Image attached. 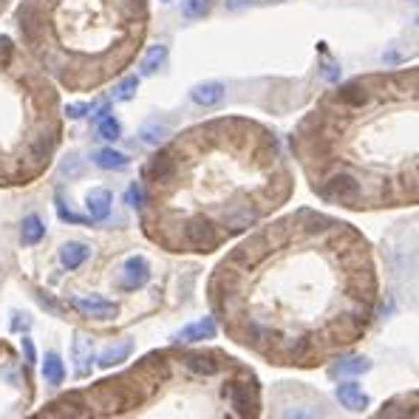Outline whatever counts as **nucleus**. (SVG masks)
Instances as JSON below:
<instances>
[{"instance_id": "f257e3e1", "label": "nucleus", "mask_w": 419, "mask_h": 419, "mask_svg": "<svg viewBox=\"0 0 419 419\" xmlns=\"http://www.w3.org/2000/svg\"><path fill=\"white\" fill-rule=\"evenodd\" d=\"M182 238L190 249H198V253H209L213 246H219V232L207 219H190L182 230Z\"/></svg>"}, {"instance_id": "f03ea898", "label": "nucleus", "mask_w": 419, "mask_h": 419, "mask_svg": "<svg viewBox=\"0 0 419 419\" xmlns=\"http://www.w3.org/2000/svg\"><path fill=\"white\" fill-rule=\"evenodd\" d=\"M320 196L329 201H354L360 196V182L351 173H334L323 187Z\"/></svg>"}, {"instance_id": "7ed1b4c3", "label": "nucleus", "mask_w": 419, "mask_h": 419, "mask_svg": "<svg viewBox=\"0 0 419 419\" xmlns=\"http://www.w3.org/2000/svg\"><path fill=\"white\" fill-rule=\"evenodd\" d=\"M71 306L79 312V315H86L91 320H111L116 315V303L108 301V298H100V295H91V298H74Z\"/></svg>"}, {"instance_id": "20e7f679", "label": "nucleus", "mask_w": 419, "mask_h": 419, "mask_svg": "<svg viewBox=\"0 0 419 419\" xmlns=\"http://www.w3.org/2000/svg\"><path fill=\"white\" fill-rule=\"evenodd\" d=\"M122 275H125V283H122V286L128 289V292H134V289H139V286L148 283V278H150V264H148L142 255H134V258L125 261Z\"/></svg>"}, {"instance_id": "39448f33", "label": "nucleus", "mask_w": 419, "mask_h": 419, "mask_svg": "<svg viewBox=\"0 0 419 419\" xmlns=\"http://www.w3.org/2000/svg\"><path fill=\"white\" fill-rule=\"evenodd\" d=\"M216 320L213 317H204V320H196L190 326H184L179 334H173V340L176 343H198V340H209V338H216Z\"/></svg>"}, {"instance_id": "423d86ee", "label": "nucleus", "mask_w": 419, "mask_h": 419, "mask_svg": "<svg viewBox=\"0 0 419 419\" xmlns=\"http://www.w3.org/2000/svg\"><path fill=\"white\" fill-rule=\"evenodd\" d=\"M224 82H198V86L190 91V100L198 105V108H216L219 102H224Z\"/></svg>"}, {"instance_id": "0eeeda50", "label": "nucleus", "mask_w": 419, "mask_h": 419, "mask_svg": "<svg viewBox=\"0 0 419 419\" xmlns=\"http://www.w3.org/2000/svg\"><path fill=\"white\" fill-rule=\"evenodd\" d=\"M176 173V161H173V153H156L150 159V164L145 167V176L156 184H167Z\"/></svg>"}, {"instance_id": "6e6552de", "label": "nucleus", "mask_w": 419, "mask_h": 419, "mask_svg": "<svg viewBox=\"0 0 419 419\" xmlns=\"http://www.w3.org/2000/svg\"><path fill=\"white\" fill-rule=\"evenodd\" d=\"M94 368V346L86 334H74V371L77 377H88Z\"/></svg>"}, {"instance_id": "1a4fd4ad", "label": "nucleus", "mask_w": 419, "mask_h": 419, "mask_svg": "<svg viewBox=\"0 0 419 419\" xmlns=\"http://www.w3.org/2000/svg\"><path fill=\"white\" fill-rule=\"evenodd\" d=\"M88 258H91V246L82 244V241H68V244L60 246V264L65 269H77V267L86 264Z\"/></svg>"}, {"instance_id": "9d476101", "label": "nucleus", "mask_w": 419, "mask_h": 419, "mask_svg": "<svg viewBox=\"0 0 419 419\" xmlns=\"http://www.w3.org/2000/svg\"><path fill=\"white\" fill-rule=\"evenodd\" d=\"M255 219H258V216H255L249 207L235 204V207H230L227 213H224V227H227L230 232H241V230H246L249 224H253Z\"/></svg>"}, {"instance_id": "9b49d317", "label": "nucleus", "mask_w": 419, "mask_h": 419, "mask_svg": "<svg viewBox=\"0 0 419 419\" xmlns=\"http://www.w3.org/2000/svg\"><path fill=\"white\" fill-rule=\"evenodd\" d=\"M111 193L105 190V187H97V190H91L88 193V198H86V204H88V213H91V221H102V219H108V213H111Z\"/></svg>"}, {"instance_id": "f8f14e48", "label": "nucleus", "mask_w": 419, "mask_h": 419, "mask_svg": "<svg viewBox=\"0 0 419 419\" xmlns=\"http://www.w3.org/2000/svg\"><path fill=\"white\" fill-rule=\"evenodd\" d=\"M338 400H340V405H346L349 411H365V408H368V397H365V391H363L357 383H343V386L338 388Z\"/></svg>"}, {"instance_id": "ddd939ff", "label": "nucleus", "mask_w": 419, "mask_h": 419, "mask_svg": "<svg viewBox=\"0 0 419 419\" xmlns=\"http://www.w3.org/2000/svg\"><path fill=\"white\" fill-rule=\"evenodd\" d=\"M371 368L368 357H343L331 365V377H360Z\"/></svg>"}, {"instance_id": "4468645a", "label": "nucleus", "mask_w": 419, "mask_h": 419, "mask_svg": "<svg viewBox=\"0 0 419 419\" xmlns=\"http://www.w3.org/2000/svg\"><path fill=\"white\" fill-rule=\"evenodd\" d=\"M43 238H46V224H43V219H40V216H26L23 224H20V241H23L26 246H34V244H40Z\"/></svg>"}, {"instance_id": "2eb2a0df", "label": "nucleus", "mask_w": 419, "mask_h": 419, "mask_svg": "<svg viewBox=\"0 0 419 419\" xmlns=\"http://www.w3.org/2000/svg\"><path fill=\"white\" fill-rule=\"evenodd\" d=\"M94 164L102 167V171H125V167H128V156L113 148H100L94 153Z\"/></svg>"}, {"instance_id": "dca6fc26", "label": "nucleus", "mask_w": 419, "mask_h": 419, "mask_svg": "<svg viewBox=\"0 0 419 419\" xmlns=\"http://www.w3.org/2000/svg\"><path fill=\"white\" fill-rule=\"evenodd\" d=\"M131 351H134V340H122V343H116V346H108V349L100 354V365H102V368L119 365V363H125V360L131 357Z\"/></svg>"}, {"instance_id": "f3484780", "label": "nucleus", "mask_w": 419, "mask_h": 419, "mask_svg": "<svg viewBox=\"0 0 419 419\" xmlns=\"http://www.w3.org/2000/svg\"><path fill=\"white\" fill-rule=\"evenodd\" d=\"M52 413H57L60 419H82V416H86V405L77 400V394H71V397L57 400L52 405Z\"/></svg>"}, {"instance_id": "a211bd4d", "label": "nucleus", "mask_w": 419, "mask_h": 419, "mask_svg": "<svg viewBox=\"0 0 419 419\" xmlns=\"http://www.w3.org/2000/svg\"><path fill=\"white\" fill-rule=\"evenodd\" d=\"M43 377H46V383H52V386H60L65 380V365H63V360H60L57 351L46 354V360H43Z\"/></svg>"}, {"instance_id": "6ab92c4d", "label": "nucleus", "mask_w": 419, "mask_h": 419, "mask_svg": "<svg viewBox=\"0 0 419 419\" xmlns=\"http://www.w3.org/2000/svg\"><path fill=\"white\" fill-rule=\"evenodd\" d=\"M164 63H167V46H150L148 54H145V60H142V65H139V71H142V77H150Z\"/></svg>"}, {"instance_id": "aec40b11", "label": "nucleus", "mask_w": 419, "mask_h": 419, "mask_svg": "<svg viewBox=\"0 0 419 419\" xmlns=\"http://www.w3.org/2000/svg\"><path fill=\"white\" fill-rule=\"evenodd\" d=\"M338 100H340L343 105L360 108V105H365V102H368V91L360 86V82H349V86H343V88L338 91Z\"/></svg>"}, {"instance_id": "412c9836", "label": "nucleus", "mask_w": 419, "mask_h": 419, "mask_svg": "<svg viewBox=\"0 0 419 419\" xmlns=\"http://www.w3.org/2000/svg\"><path fill=\"white\" fill-rule=\"evenodd\" d=\"M167 125H161V122H148V125H142L139 128V139L145 142V145H153V148H159L164 139H167Z\"/></svg>"}, {"instance_id": "4be33fe9", "label": "nucleus", "mask_w": 419, "mask_h": 419, "mask_svg": "<svg viewBox=\"0 0 419 419\" xmlns=\"http://www.w3.org/2000/svg\"><path fill=\"white\" fill-rule=\"evenodd\" d=\"M184 365H187V371H193V374H216V371H219L216 357H209V354H190V357L184 360Z\"/></svg>"}, {"instance_id": "5701e85b", "label": "nucleus", "mask_w": 419, "mask_h": 419, "mask_svg": "<svg viewBox=\"0 0 419 419\" xmlns=\"http://www.w3.org/2000/svg\"><path fill=\"white\" fill-rule=\"evenodd\" d=\"M278 419H320V413H317V408H315V405H303V402H298V405L283 408Z\"/></svg>"}, {"instance_id": "b1692460", "label": "nucleus", "mask_w": 419, "mask_h": 419, "mask_svg": "<svg viewBox=\"0 0 419 419\" xmlns=\"http://www.w3.org/2000/svg\"><path fill=\"white\" fill-rule=\"evenodd\" d=\"M136 91H139V79H136V77H128V79H122L119 86L113 88V100H116V102H128V100L136 97Z\"/></svg>"}, {"instance_id": "393cba45", "label": "nucleus", "mask_w": 419, "mask_h": 419, "mask_svg": "<svg viewBox=\"0 0 419 419\" xmlns=\"http://www.w3.org/2000/svg\"><path fill=\"white\" fill-rule=\"evenodd\" d=\"M207 9H209V0H182V15H184L187 20L204 17Z\"/></svg>"}, {"instance_id": "a878e982", "label": "nucleus", "mask_w": 419, "mask_h": 419, "mask_svg": "<svg viewBox=\"0 0 419 419\" xmlns=\"http://www.w3.org/2000/svg\"><path fill=\"white\" fill-rule=\"evenodd\" d=\"M100 136L102 139H108V142H116L119 136H122V128H119V122L113 119V116H105V119H100Z\"/></svg>"}, {"instance_id": "bb28decb", "label": "nucleus", "mask_w": 419, "mask_h": 419, "mask_svg": "<svg viewBox=\"0 0 419 419\" xmlns=\"http://www.w3.org/2000/svg\"><path fill=\"white\" fill-rule=\"evenodd\" d=\"M57 213H60V219H63V221H68V224H82V227L94 224L91 219H82V216H77V213H74V209H68V207L63 204V198H57Z\"/></svg>"}, {"instance_id": "cd10ccee", "label": "nucleus", "mask_w": 419, "mask_h": 419, "mask_svg": "<svg viewBox=\"0 0 419 419\" xmlns=\"http://www.w3.org/2000/svg\"><path fill=\"white\" fill-rule=\"evenodd\" d=\"M125 198H128V204H131V207H136V209H142V207H145V190H142L136 182L128 187V196H125Z\"/></svg>"}, {"instance_id": "c85d7f7f", "label": "nucleus", "mask_w": 419, "mask_h": 419, "mask_svg": "<svg viewBox=\"0 0 419 419\" xmlns=\"http://www.w3.org/2000/svg\"><path fill=\"white\" fill-rule=\"evenodd\" d=\"M63 173H65V176H77V173H79V159H77V156H68V159L63 161Z\"/></svg>"}, {"instance_id": "c756f323", "label": "nucleus", "mask_w": 419, "mask_h": 419, "mask_svg": "<svg viewBox=\"0 0 419 419\" xmlns=\"http://www.w3.org/2000/svg\"><path fill=\"white\" fill-rule=\"evenodd\" d=\"M88 111H94V108H91V105H68V111H65V113H68L71 119H79V116H86Z\"/></svg>"}, {"instance_id": "7c9ffc66", "label": "nucleus", "mask_w": 419, "mask_h": 419, "mask_svg": "<svg viewBox=\"0 0 419 419\" xmlns=\"http://www.w3.org/2000/svg\"><path fill=\"white\" fill-rule=\"evenodd\" d=\"M323 77L331 79V82H338L340 79V68H334V65H323Z\"/></svg>"}, {"instance_id": "2f4dec72", "label": "nucleus", "mask_w": 419, "mask_h": 419, "mask_svg": "<svg viewBox=\"0 0 419 419\" xmlns=\"http://www.w3.org/2000/svg\"><path fill=\"white\" fill-rule=\"evenodd\" d=\"M23 349H26V360H29V363H34V360H37V354H34V346H31V340H29V338L23 340Z\"/></svg>"}, {"instance_id": "473e14b6", "label": "nucleus", "mask_w": 419, "mask_h": 419, "mask_svg": "<svg viewBox=\"0 0 419 419\" xmlns=\"http://www.w3.org/2000/svg\"><path fill=\"white\" fill-rule=\"evenodd\" d=\"M246 3H249V0H227V9H241Z\"/></svg>"}, {"instance_id": "72a5a7b5", "label": "nucleus", "mask_w": 419, "mask_h": 419, "mask_svg": "<svg viewBox=\"0 0 419 419\" xmlns=\"http://www.w3.org/2000/svg\"><path fill=\"white\" fill-rule=\"evenodd\" d=\"M0 54H9V40L0 37Z\"/></svg>"}, {"instance_id": "f704fd0d", "label": "nucleus", "mask_w": 419, "mask_h": 419, "mask_svg": "<svg viewBox=\"0 0 419 419\" xmlns=\"http://www.w3.org/2000/svg\"><path fill=\"white\" fill-rule=\"evenodd\" d=\"M269 3H280V0H269Z\"/></svg>"}]
</instances>
